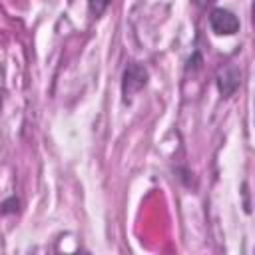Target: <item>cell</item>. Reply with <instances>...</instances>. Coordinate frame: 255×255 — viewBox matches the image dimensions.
Wrapping results in <instances>:
<instances>
[{"instance_id":"6da1fadb","label":"cell","mask_w":255,"mask_h":255,"mask_svg":"<svg viewBox=\"0 0 255 255\" xmlns=\"http://www.w3.org/2000/svg\"><path fill=\"white\" fill-rule=\"evenodd\" d=\"M145 84H147V70L141 64H137V62H129L128 68L124 70V78H122L124 100L133 98Z\"/></svg>"},{"instance_id":"7a4b0ae2","label":"cell","mask_w":255,"mask_h":255,"mask_svg":"<svg viewBox=\"0 0 255 255\" xmlns=\"http://www.w3.org/2000/svg\"><path fill=\"white\" fill-rule=\"evenodd\" d=\"M209 26L215 34L219 36H231L235 32H239V20L233 12L225 10V8H213L209 14Z\"/></svg>"},{"instance_id":"3957f363","label":"cell","mask_w":255,"mask_h":255,"mask_svg":"<svg viewBox=\"0 0 255 255\" xmlns=\"http://www.w3.org/2000/svg\"><path fill=\"white\" fill-rule=\"evenodd\" d=\"M239 84H241V72L235 66H227L217 76V88H219L223 98H229L239 88Z\"/></svg>"},{"instance_id":"277c9868","label":"cell","mask_w":255,"mask_h":255,"mask_svg":"<svg viewBox=\"0 0 255 255\" xmlns=\"http://www.w3.org/2000/svg\"><path fill=\"white\" fill-rule=\"evenodd\" d=\"M110 0H88V6H90V14L94 18H100L104 14V10L108 8Z\"/></svg>"},{"instance_id":"5b68a950","label":"cell","mask_w":255,"mask_h":255,"mask_svg":"<svg viewBox=\"0 0 255 255\" xmlns=\"http://www.w3.org/2000/svg\"><path fill=\"white\" fill-rule=\"evenodd\" d=\"M18 207H20V199H18L16 195H12V197H8V199H4V201H2L0 211H2L4 215H8V213H16V211H18Z\"/></svg>"},{"instance_id":"8992f818","label":"cell","mask_w":255,"mask_h":255,"mask_svg":"<svg viewBox=\"0 0 255 255\" xmlns=\"http://www.w3.org/2000/svg\"><path fill=\"white\" fill-rule=\"evenodd\" d=\"M0 108H2V96H0Z\"/></svg>"}]
</instances>
